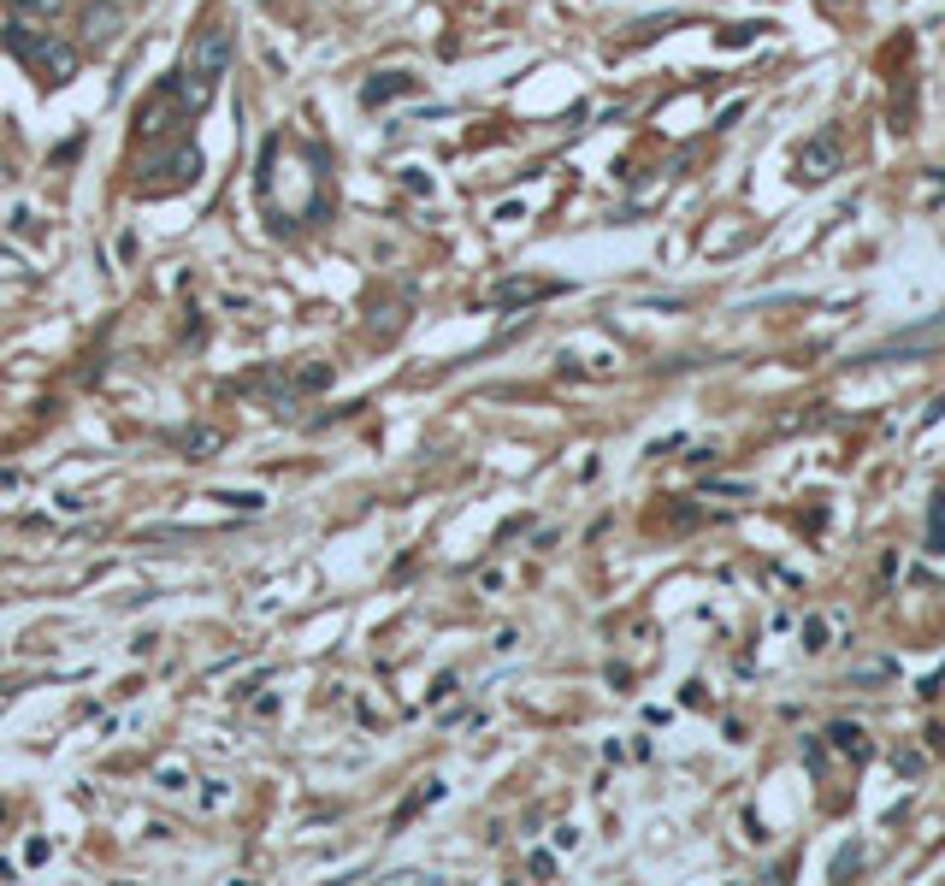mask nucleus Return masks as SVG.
I'll list each match as a JSON object with an SVG mask.
<instances>
[{
  "instance_id": "nucleus-1",
  "label": "nucleus",
  "mask_w": 945,
  "mask_h": 886,
  "mask_svg": "<svg viewBox=\"0 0 945 886\" xmlns=\"http://www.w3.org/2000/svg\"><path fill=\"white\" fill-rule=\"evenodd\" d=\"M231 54H237V42H231V30H201L195 42L184 48V65L172 71L178 77V95H184L189 113H201L207 101H213V89H219V77L231 71Z\"/></svg>"
},
{
  "instance_id": "nucleus-2",
  "label": "nucleus",
  "mask_w": 945,
  "mask_h": 886,
  "mask_svg": "<svg viewBox=\"0 0 945 886\" xmlns=\"http://www.w3.org/2000/svg\"><path fill=\"white\" fill-rule=\"evenodd\" d=\"M0 42H6V54H18V60L30 65L48 89H54V83H71V77H77V60H83L77 48H65L60 36H42V30H30V24H6Z\"/></svg>"
},
{
  "instance_id": "nucleus-3",
  "label": "nucleus",
  "mask_w": 945,
  "mask_h": 886,
  "mask_svg": "<svg viewBox=\"0 0 945 886\" xmlns=\"http://www.w3.org/2000/svg\"><path fill=\"white\" fill-rule=\"evenodd\" d=\"M184 113H189V107H184V95H178V77H166V83H160V89L136 107V136H142V142H148V136H154V142H166V136L178 130Z\"/></svg>"
},
{
  "instance_id": "nucleus-4",
  "label": "nucleus",
  "mask_w": 945,
  "mask_h": 886,
  "mask_svg": "<svg viewBox=\"0 0 945 886\" xmlns=\"http://www.w3.org/2000/svg\"><path fill=\"white\" fill-rule=\"evenodd\" d=\"M160 178H148L142 190H154V195H166V190H184V184H195V172H201V148L195 142H178L160 166H154Z\"/></svg>"
},
{
  "instance_id": "nucleus-5",
  "label": "nucleus",
  "mask_w": 945,
  "mask_h": 886,
  "mask_svg": "<svg viewBox=\"0 0 945 886\" xmlns=\"http://www.w3.org/2000/svg\"><path fill=\"white\" fill-rule=\"evenodd\" d=\"M833 172H839V142H833V130H821L816 142L798 154V178L804 184H827Z\"/></svg>"
},
{
  "instance_id": "nucleus-6",
  "label": "nucleus",
  "mask_w": 945,
  "mask_h": 886,
  "mask_svg": "<svg viewBox=\"0 0 945 886\" xmlns=\"http://www.w3.org/2000/svg\"><path fill=\"white\" fill-rule=\"evenodd\" d=\"M544 296H562V284H550V278H508L497 284V308H532V302H544Z\"/></svg>"
},
{
  "instance_id": "nucleus-7",
  "label": "nucleus",
  "mask_w": 945,
  "mask_h": 886,
  "mask_svg": "<svg viewBox=\"0 0 945 886\" xmlns=\"http://www.w3.org/2000/svg\"><path fill=\"white\" fill-rule=\"evenodd\" d=\"M420 89V77H408V71H378L373 83L361 89V101L367 107H384V101H396V95H414Z\"/></svg>"
},
{
  "instance_id": "nucleus-8",
  "label": "nucleus",
  "mask_w": 945,
  "mask_h": 886,
  "mask_svg": "<svg viewBox=\"0 0 945 886\" xmlns=\"http://www.w3.org/2000/svg\"><path fill=\"white\" fill-rule=\"evenodd\" d=\"M113 36H119V6H101V0H95V6L83 12V48H107Z\"/></svg>"
},
{
  "instance_id": "nucleus-9",
  "label": "nucleus",
  "mask_w": 945,
  "mask_h": 886,
  "mask_svg": "<svg viewBox=\"0 0 945 886\" xmlns=\"http://www.w3.org/2000/svg\"><path fill=\"white\" fill-rule=\"evenodd\" d=\"M827 739H833V745H839L851 762H869V739H863V727H857V721H833V727H827Z\"/></svg>"
},
{
  "instance_id": "nucleus-10",
  "label": "nucleus",
  "mask_w": 945,
  "mask_h": 886,
  "mask_svg": "<svg viewBox=\"0 0 945 886\" xmlns=\"http://www.w3.org/2000/svg\"><path fill=\"white\" fill-rule=\"evenodd\" d=\"M680 24V12H656V18H638L632 24V42H656V36H668Z\"/></svg>"
},
{
  "instance_id": "nucleus-11",
  "label": "nucleus",
  "mask_w": 945,
  "mask_h": 886,
  "mask_svg": "<svg viewBox=\"0 0 945 886\" xmlns=\"http://www.w3.org/2000/svg\"><path fill=\"white\" fill-rule=\"evenodd\" d=\"M857 869H863V839H845L839 857H833V881H851Z\"/></svg>"
},
{
  "instance_id": "nucleus-12",
  "label": "nucleus",
  "mask_w": 945,
  "mask_h": 886,
  "mask_svg": "<svg viewBox=\"0 0 945 886\" xmlns=\"http://www.w3.org/2000/svg\"><path fill=\"white\" fill-rule=\"evenodd\" d=\"M756 30H762V24H739V30H721V48H751Z\"/></svg>"
},
{
  "instance_id": "nucleus-13",
  "label": "nucleus",
  "mask_w": 945,
  "mask_h": 886,
  "mask_svg": "<svg viewBox=\"0 0 945 886\" xmlns=\"http://www.w3.org/2000/svg\"><path fill=\"white\" fill-rule=\"evenodd\" d=\"M526 869H532L538 881H550V875H556V857H550V851H532V863H526Z\"/></svg>"
}]
</instances>
